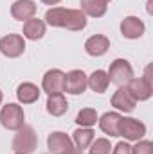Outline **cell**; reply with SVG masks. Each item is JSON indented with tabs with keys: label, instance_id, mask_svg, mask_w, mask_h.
I'll use <instances>...</instances> for the list:
<instances>
[{
	"label": "cell",
	"instance_id": "4dcf8cb0",
	"mask_svg": "<svg viewBox=\"0 0 153 154\" xmlns=\"http://www.w3.org/2000/svg\"><path fill=\"white\" fill-rule=\"evenodd\" d=\"M105 2H110V0H105Z\"/></svg>",
	"mask_w": 153,
	"mask_h": 154
},
{
	"label": "cell",
	"instance_id": "9a60e30c",
	"mask_svg": "<svg viewBox=\"0 0 153 154\" xmlns=\"http://www.w3.org/2000/svg\"><path fill=\"white\" fill-rule=\"evenodd\" d=\"M16 97L22 104H33L40 99V90L33 82H22L16 88Z\"/></svg>",
	"mask_w": 153,
	"mask_h": 154
},
{
	"label": "cell",
	"instance_id": "d4e9b609",
	"mask_svg": "<svg viewBox=\"0 0 153 154\" xmlns=\"http://www.w3.org/2000/svg\"><path fill=\"white\" fill-rule=\"evenodd\" d=\"M112 154H132V147L126 142H119L114 147V152Z\"/></svg>",
	"mask_w": 153,
	"mask_h": 154
},
{
	"label": "cell",
	"instance_id": "cb8c5ba5",
	"mask_svg": "<svg viewBox=\"0 0 153 154\" xmlns=\"http://www.w3.org/2000/svg\"><path fill=\"white\" fill-rule=\"evenodd\" d=\"M132 154H153V143L150 140L137 142V145L132 147Z\"/></svg>",
	"mask_w": 153,
	"mask_h": 154
},
{
	"label": "cell",
	"instance_id": "d6986e66",
	"mask_svg": "<svg viewBox=\"0 0 153 154\" xmlns=\"http://www.w3.org/2000/svg\"><path fill=\"white\" fill-rule=\"evenodd\" d=\"M81 11L86 16L99 18L106 13V2L105 0H81Z\"/></svg>",
	"mask_w": 153,
	"mask_h": 154
},
{
	"label": "cell",
	"instance_id": "5b68a950",
	"mask_svg": "<svg viewBox=\"0 0 153 154\" xmlns=\"http://www.w3.org/2000/svg\"><path fill=\"white\" fill-rule=\"evenodd\" d=\"M146 134V125L137 118H121L119 124V136H124L130 142H139Z\"/></svg>",
	"mask_w": 153,
	"mask_h": 154
},
{
	"label": "cell",
	"instance_id": "f1b7e54d",
	"mask_svg": "<svg viewBox=\"0 0 153 154\" xmlns=\"http://www.w3.org/2000/svg\"><path fill=\"white\" fill-rule=\"evenodd\" d=\"M2 99H4V95H2V91H0V104H2Z\"/></svg>",
	"mask_w": 153,
	"mask_h": 154
},
{
	"label": "cell",
	"instance_id": "8fae6325",
	"mask_svg": "<svg viewBox=\"0 0 153 154\" xmlns=\"http://www.w3.org/2000/svg\"><path fill=\"white\" fill-rule=\"evenodd\" d=\"M47 145H49V152L50 154H65L72 149V140L65 133L54 131V133L49 134Z\"/></svg>",
	"mask_w": 153,
	"mask_h": 154
},
{
	"label": "cell",
	"instance_id": "f546056e",
	"mask_svg": "<svg viewBox=\"0 0 153 154\" xmlns=\"http://www.w3.org/2000/svg\"><path fill=\"white\" fill-rule=\"evenodd\" d=\"M15 154H22V152H15Z\"/></svg>",
	"mask_w": 153,
	"mask_h": 154
},
{
	"label": "cell",
	"instance_id": "ffe728a7",
	"mask_svg": "<svg viewBox=\"0 0 153 154\" xmlns=\"http://www.w3.org/2000/svg\"><path fill=\"white\" fill-rule=\"evenodd\" d=\"M108 84H110V81H108V75H106L105 70H96V72H92V75L88 77V86L96 93H105Z\"/></svg>",
	"mask_w": 153,
	"mask_h": 154
},
{
	"label": "cell",
	"instance_id": "7c38bea8",
	"mask_svg": "<svg viewBox=\"0 0 153 154\" xmlns=\"http://www.w3.org/2000/svg\"><path fill=\"white\" fill-rule=\"evenodd\" d=\"M11 14H13L15 20H20V22L31 20L36 14V5H34L33 0H16L11 5Z\"/></svg>",
	"mask_w": 153,
	"mask_h": 154
},
{
	"label": "cell",
	"instance_id": "52a82bcc",
	"mask_svg": "<svg viewBox=\"0 0 153 154\" xmlns=\"http://www.w3.org/2000/svg\"><path fill=\"white\" fill-rule=\"evenodd\" d=\"M25 50V41L20 34H7L0 39V52L5 57H18Z\"/></svg>",
	"mask_w": 153,
	"mask_h": 154
},
{
	"label": "cell",
	"instance_id": "9c48e42d",
	"mask_svg": "<svg viewBox=\"0 0 153 154\" xmlns=\"http://www.w3.org/2000/svg\"><path fill=\"white\" fill-rule=\"evenodd\" d=\"M63 82H65V74L58 68L54 70H49L43 81H41V86H43V91L49 93V95H56V93H63Z\"/></svg>",
	"mask_w": 153,
	"mask_h": 154
},
{
	"label": "cell",
	"instance_id": "44dd1931",
	"mask_svg": "<svg viewBox=\"0 0 153 154\" xmlns=\"http://www.w3.org/2000/svg\"><path fill=\"white\" fill-rule=\"evenodd\" d=\"M72 142L76 143V147L79 151L83 149H88L90 143L94 142V131L90 127H81V129H76L74 131V136H72Z\"/></svg>",
	"mask_w": 153,
	"mask_h": 154
},
{
	"label": "cell",
	"instance_id": "2e32d148",
	"mask_svg": "<svg viewBox=\"0 0 153 154\" xmlns=\"http://www.w3.org/2000/svg\"><path fill=\"white\" fill-rule=\"evenodd\" d=\"M121 118L122 116L119 113H105L99 120V127L103 133L110 134V136H119V124H121Z\"/></svg>",
	"mask_w": 153,
	"mask_h": 154
},
{
	"label": "cell",
	"instance_id": "e0dca14e",
	"mask_svg": "<svg viewBox=\"0 0 153 154\" xmlns=\"http://www.w3.org/2000/svg\"><path fill=\"white\" fill-rule=\"evenodd\" d=\"M45 36V23L38 20V18H31V20H25L24 23V38L27 39H41Z\"/></svg>",
	"mask_w": 153,
	"mask_h": 154
},
{
	"label": "cell",
	"instance_id": "484cf974",
	"mask_svg": "<svg viewBox=\"0 0 153 154\" xmlns=\"http://www.w3.org/2000/svg\"><path fill=\"white\" fill-rule=\"evenodd\" d=\"M43 4H47V5H56V4H60L61 0H41Z\"/></svg>",
	"mask_w": 153,
	"mask_h": 154
},
{
	"label": "cell",
	"instance_id": "6da1fadb",
	"mask_svg": "<svg viewBox=\"0 0 153 154\" xmlns=\"http://www.w3.org/2000/svg\"><path fill=\"white\" fill-rule=\"evenodd\" d=\"M45 20L52 27H63L69 31H81L86 27V16L81 9H65V7H52L47 11Z\"/></svg>",
	"mask_w": 153,
	"mask_h": 154
},
{
	"label": "cell",
	"instance_id": "4fadbf2b",
	"mask_svg": "<svg viewBox=\"0 0 153 154\" xmlns=\"http://www.w3.org/2000/svg\"><path fill=\"white\" fill-rule=\"evenodd\" d=\"M135 104H137V100L130 95V91L126 90V88H119L117 91L114 93V97H112V106L117 108V109H121V111H124V113H132L133 109H135Z\"/></svg>",
	"mask_w": 153,
	"mask_h": 154
},
{
	"label": "cell",
	"instance_id": "7402d4cb",
	"mask_svg": "<svg viewBox=\"0 0 153 154\" xmlns=\"http://www.w3.org/2000/svg\"><path fill=\"white\" fill-rule=\"evenodd\" d=\"M76 122L81 127H92L96 122H97V111L92 109V108H85L81 109L76 116Z\"/></svg>",
	"mask_w": 153,
	"mask_h": 154
},
{
	"label": "cell",
	"instance_id": "3957f363",
	"mask_svg": "<svg viewBox=\"0 0 153 154\" xmlns=\"http://www.w3.org/2000/svg\"><path fill=\"white\" fill-rule=\"evenodd\" d=\"M106 75L110 82H114L121 88V86H126L133 79V68L126 59H115L110 65V70L106 72Z\"/></svg>",
	"mask_w": 153,
	"mask_h": 154
},
{
	"label": "cell",
	"instance_id": "8992f818",
	"mask_svg": "<svg viewBox=\"0 0 153 154\" xmlns=\"http://www.w3.org/2000/svg\"><path fill=\"white\" fill-rule=\"evenodd\" d=\"M88 86V77L85 75L83 70H72L65 74V82H63V91L70 95H79L86 90Z\"/></svg>",
	"mask_w": 153,
	"mask_h": 154
},
{
	"label": "cell",
	"instance_id": "277c9868",
	"mask_svg": "<svg viewBox=\"0 0 153 154\" xmlns=\"http://www.w3.org/2000/svg\"><path fill=\"white\" fill-rule=\"evenodd\" d=\"M0 122L5 129L18 131L24 125V109L18 104H7L0 111Z\"/></svg>",
	"mask_w": 153,
	"mask_h": 154
},
{
	"label": "cell",
	"instance_id": "ac0fdd59",
	"mask_svg": "<svg viewBox=\"0 0 153 154\" xmlns=\"http://www.w3.org/2000/svg\"><path fill=\"white\" fill-rule=\"evenodd\" d=\"M69 109V102L63 97V93H56V95H49L47 99V111L52 116H61L67 113Z\"/></svg>",
	"mask_w": 153,
	"mask_h": 154
},
{
	"label": "cell",
	"instance_id": "ba28073f",
	"mask_svg": "<svg viewBox=\"0 0 153 154\" xmlns=\"http://www.w3.org/2000/svg\"><path fill=\"white\" fill-rule=\"evenodd\" d=\"M130 95L135 99V100H148L153 95V86L151 81L148 77H139V79H132L128 82V88Z\"/></svg>",
	"mask_w": 153,
	"mask_h": 154
},
{
	"label": "cell",
	"instance_id": "5bb4252c",
	"mask_svg": "<svg viewBox=\"0 0 153 154\" xmlns=\"http://www.w3.org/2000/svg\"><path fill=\"white\" fill-rule=\"evenodd\" d=\"M110 48V39L103 34H96L92 38L86 39L85 43V50L88 56H94V57H99L103 54H106V50Z\"/></svg>",
	"mask_w": 153,
	"mask_h": 154
},
{
	"label": "cell",
	"instance_id": "603a6c76",
	"mask_svg": "<svg viewBox=\"0 0 153 154\" xmlns=\"http://www.w3.org/2000/svg\"><path fill=\"white\" fill-rule=\"evenodd\" d=\"M110 142L106 138H97L96 142L90 143V151L88 154H110Z\"/></svg>",
	"mask_w": 153,
	"mask_h": 154
},
{
	"label": "cell",
	"instance_id": "30bf717a",
	"mask_svg": "<svg viewBox=\"0 0 153 154\" xmlns=\"http://www.w3.org/2000/svg\"><path fill=\"white\" fill-rule=\"evenodd\" d=\"M146 31V25L141 18L137 16H126L122 22H121V32L122 36L128 39H139Z\"/></svg>",
	"mask_w": 153,
	"mask_h": 154
},
{
	"label": "cell",
	"instance_id": "83f0119b",
	"mask_svg": "<svg viewBox=\"0 0 153 154\" xmlns=\"http://www.w3.org/2000/svg\"><path fill=\"white\" fill-rule=\"evenodd\" d=\"M151 4H153V0H148V13H151Z\"/></svg>",
	"mask_w": 153,
	"mask_h": 154
},
{
	"label": "cell",
	"instance_id": "7a4b0ae2",
	"mask_svg": "<svg viewBox=\"0 0 153 154\" xmlns=\"http://www.w3.org/2000/svg\"><path fill=\"white\" fill-rule=\"evenodd\" d=\"M36 145H38V138L34 129L31 125H22L13 138V151L22 154H33L36 151Z\"/></svg>",
	"mask_w": 153,
	"mask_h": 154
},
{
	"label": "cell",
	"instance_id": "4316f807",
	"mask_svg": "<svg viewBox=\"0 0 153 154\" xmlns=\"http://www.w3.org/2000/svg\"><path fill=\"white\" fill-rule=\"evenodd\" d=\"M65 154H83V151H79V149H74V147H72L69 152H65Z\"/></svg>",
	"mask_w": 153,
	"mask_h": 154
}]
</instances>
